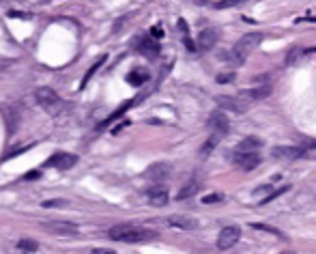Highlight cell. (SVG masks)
I'll return each mask as SVG.
<instances>
[{
	"mask_svg": "<svg viewBox=\"0 0 316 254\" xmlns=\"http://www.w3.org/2000/svg\"><path fill=\"white\" fill-rule=\"evenodd\" d=\"M108 237L123 243H144V241L155 239L157 233L144 226H136V224H116L108 231Z\"/></svg>",
	"mask_w": 316,
	"mask_h": 254,
	"instance_id": "6da1fadb",
	"label": "cell"
},
{
	"mask_svg": "<svg viewBox=\"0 0 316 254\" xmlns=\"http://www.w3.org/2000/svg\"><path fill=\"white\" fill-rule=\"evenodd\" d=\"M261 43H263V35L261 33H245V37H241L239 41L234 43L232 52H230V58L239 65V62L245 60Z\"/></svg>",
	"mask_w": 316,
	"mask_h": 254,
	"instance_id": "7a4b0ae2",
	"label": "cell"
},
{
	"mask_svg": "<svg viewBox=\"0 0 316 254\" xmlns=\"http://www.w3.org/2000/svg\"><path fill=\"white\" fill-rule=\"evenodd\" d=\"M37 101H39V106H41L47 114H52V116H58L62 112V99L56 95L54 89H50V86H41V89H37Z\"/></svg>",
	"mask_w": 316,
	"mask_h": 254,
	"instance_id": "3957f363",
	"label": "cell"
},
{
	"mask_svg": "<svg viewBox=\"0 0 316 254\" xmlns=\"http://www.w3.org/2000/svg\"><path fill=\"white\" fill-rule=\"evenodd\" d=\"M232 162L239 166L241 170H254L258 164H261V155L256 151H234L232 153Z\"/></svg>",
	"mask_w": 316,
	"mask_h": 254,
	"instance_id": "277c9868",
	"label": "cell"
},
{
	"mask_svg": "<svg viewBox=\"0 0 316 254\" xmlns=\"http://www.w3.org/2000/svg\"><path fill=\"white\" fill-rule=\"evenodd\" d=\"M76 164H78V155H74V153H62V151H58V153H54L50 160L45 162V168L69 170V168H74Z\"/></svg>",
	"mask_w": 316,
	"mask_h": 254,
	"instance_id": "5b68a950",
	"label": "cell"
},
{
	"mask_svg": "<svg viewBox=\"0 0 316 254\" xmlns=\"http://www.w3.org/2000/svg\"><path fill=\"white\" fill-rule=\"evenodd\" d=\"M241 239V228L239 226H224L220 231V237H217V248L220 250H230L234 243H237Z\"/></svg>",
	"mask_w": 316,
	"mask_h": 254,
	"instance_id": "8992f818",
	"label": "cell"
},
{
	"mask_svg": "<svg viewBox=\"0 0 316 254\" xmlns=\"http://www.w3.org/2000/svg\"><path fill=\"white\" fill-rule=\"evenodd\" d=\"M269 93H271V86L269 84H267V86H256V89L241 91L239 93V99L245 101L247 106H252V104H256V101H263L265 97H269Z\"/></svg>",
	"mask_w": 316,
	"mask_h": 254,
	"instance_id": "52a82bcc",
	"label": "cell"
},
{
	"mask_svg": "<svg viewBox=\"0 0 316 254\" xmlns=\"http://www.w3.org/2000/svg\"><path fill=\"white\" fill-rule=\"evenodd\" d=\"M43 228H47V231H52V233H58V235H78L80 233L78 224L65 222V220H50L43 224Z\"/></svg>",
	"mask_w": 316,
	"mask_h": 254,
	"instance_id": "ba28073f",
	"label": "cell"
},
{
	"mask_svg": "<svg viewBox=\"0 0 316 254\" xmlns=\"http://www.w3.org/2000/svg\"><path fill=\"white\" fill-rule=\"evenodd\" d=\"M314 54H316V47H293V50L288 52V56H286V67H295V65H299V62H303L310 56H314Z\"/></svg>",
	"mask_w": 316,
	"mask_h": 254,
	"instance_id": "9c48e42d",
	"label": "cell"
},
{
	"mask_svg": "<svg viewBox=\"0 0 316 254\" xmlns=\"http://www.w3.org/2000/svg\"><path fill=\"white\" fill-rule=\"evenodd\" d=\"M209 127L213 130L217 136H224L226 132L230 130V121H228V116H226L224 112H211V116H209Z\"/></svg>",
	"mask_w": 316,
	"mask_h": 254,
	"instance_id": "30bf717a",
	"label": "cell"
},
{
	"mask_svg": "<svg viewBox=\"0 0 316 254\" xmlns=\"http://www.w3.org/2000/svg\"><path fill=\"white\" fill-rule=\"evenodd\" d=\"M147 198H149V203L153 205V207H164V205L168 203V187L164 185H155V187H151L149 192H147Z\"/></svg>",
	"mask_w": 316,
	"mask_h": 254,
	"instance_id": "8fae6325",
	"label": "cell"
},
{
	"mask_svg": "<svg viewBox=\"0 0 316 254\" xmlns=\"http://www.w3.org/2000/svg\"><path fill=\"white\" fill-rule=\"evenodd\" d=\"M217 39H220V33H217L215 28L200 30V35H198V47H200V50H211V47H215Z\"/></svg>",
	"mask_w": 316,
	"mask_h": 254,
	"instance_id": "7c38bea8",
	"label": "cell"
},
{
	"mask_svg": "<svg viewBox=\"0 0 316 254\" xmlns=\"http://www.w3.org/2000/svg\"><path fill=\"white\" fill-rule=\"evenodd\" d=\"M138 50H140L144 56L155 58L159 54V43L153 37H142V39H138Z\"/></svg>",
	"mask_w": 316,
	"mask_h": 254,
	"instance_id": "4fadbf2b",
	"label": "cell"
},
{
	"mask_svg": "<svg viewBox=\"0 0 316 254\" xmlns=\"http://www.w3.org/2000/svg\"><path fill=\"white\" fill-rule=\"evenodd\" d=\"M273 155L280 157V160H297V157H303V149L301 147H275Z\"/></svg>",
	"mask_w": 316,
	"mask_h": 254,
	"instance_id": "5bb4252c",
	"label": "cell"
},
{
	"mask_svg": "<svg viewBox=\"0 0 316 254\" xmlns=\"http://www.w3.org/2000/svg\"><path fill=\"white\" fill-rule=\"evenodd\" d=\"M217 104H220L222 108H228L232 110V112H243V110H247L249 106L245 104V101L239 99V95H234V97H217Z\"/></svg>",
	"mask_w": 316,
	"mask_h": 254,
	"instance_id": "9a60e30c",
	"label": "cell"
},
{
	"mask_svg": "<svg viewBox=\"0 0 316 254\" xmlns=\"http://www.w3.org/2000/svg\"><path fill=\"white\" fill-rule=\"evenodd\" d=\"M168 224L176 226V228H185V231H192V228L198 226V222H196V218H192V216H170Z\"/></svg>",
	"mask_w": 316,
	"mask_h": 254,
	"instance_id": "2e32d148",
	"label": "cell"
},
{
	"mask_svg": "<svg viewBox=\"0 0 316 254\" xmlns=\"http://www.w3.org/2000/svg\"><path fill=\"white\" fill-rule=\"evenodd\" d=\"M147 177L153 179V181H164L170 177V164H153L151 168L147 170Z\"/></svg>",
	"mask_w": 316,
	"mask_h": 254,
	"instance_id": "e0dca14e",
	"label": "cell"
},
{
	"mask_svg": "<svg viewBox=\"0 0 316 254\" xmlns=\"http://www.w3.org/2000/svg\"><path fill=\"white\" fill-rule=\"evenodd\" d=\"M200 189V181L198 179H192V181H187V183L183 185V189L179 194H176V198H179V201H185V198H189V196H194Z\"/></svg>",
	"mask_w": 316,
	"mask_h": 254,
	"instance_id": "ac0fdd59",
	"label": "cell"
},
{
	"mask_svg": "<svg viewBox=\"0 0 316 254\" xmlns=\"http://www.w3.org/2000/svg\"><path fill=\"white\" fill-rule=\"evenodd\" d=\"M149 80V71L147 69H134L132 74H127V82L134 86H140Z\"/></svg>",
	"mask_w": 316,
	"mask_h": 254,
	"instance_id": "d6986e66",
	"label": "cell"
},
{
	"mask_svg": "<svg viewBox=\"0 0 316 254\" xmlns=\"http://www.w3.org/2000/svg\"><path fill=\"white\" fill-rule=\"evenodd\" d=\"M261 138H256V136H249V138H245L241 142V145L237 147V151H258L261 149Z\"/></svg>",
	"mask_w": 316,
	"mask_h": 254,
	"instance_id": "ffe728a7",
	"label": "cell"
},
{
	"mask_svg": "<svg viewBox=\"0 0 316 254\" xmlns=\"http://www.w3.org/2000/svg\"><path fill=\"white\" fill-rule=\"evenodd\" d=\"M220 138H222V136H217V134H213V136H211V138H209V140L205 142V145H202L200 153H202V155H207L209 151H213V149L217 147V142H220Z\"/></svg>",
	"mask_w": 316,
	"mask_h": 254,
	"instance_id": "44dd1931",
	"label": "cell"
},
{
	"mask_svg": "<svg viewBox=\"0 0 316 254\" xmlns=\"http://www.w3.org/2000/svg\"><path fill=\"white\" fill-rule=\"evenodd\" d=\"M18 250L20 252H35L37 250V243L30 241V239H20L18 241Z\"/></svg>",
	"mask_w": 316,
	"mask_h": 254,
	"instance_id": "7402d4cb",
	"label": "cell"
},
{
	"mask_svg": "<svg viewBox=\"0 0 316 254\" xmlns=\"http://www.w3.org/2000/svg\"><path fill=\"white\" fill-rule=\"evenodd\" d=\"M103 62H105V56H99V60H95V62H93V67H91V69H88V74L84 76V80H82V86H86V82H88V78H91V76L95 74V71H97V69H99V67L103 65Z\"/></svg>",
	"mask_w": 316,
	"mask_h": 254,
	"instance_id": "603a6c76",
	"label": "cell"
},
{
	"mask_svg": "<svg viewBox=\"0 0 316 254\" xmlns=\"http://www.w3.org/2000/svg\"><path fill=\"white\" fill-rule=\"evenodd\" d=\"M41 205L45 209H52V207H65V205H69V203L62 201V198H54V201H43Z\"/></svg>",
	"mask_w": 316,
	"mask_h": 254,
	"instance_id": "cb8c5ba5",
	"label": "cell"
},
{
	"mask_svg": "<svg viewBox=\"0 0 316 254\" xmlns=\"http://www.w3.org/2000/svg\"><path fill=\"white\" fill-rule=\"evenodd\" d=\"M237 0H222V3H211L213 9H230V7H237Z\"/></svg>",
	"mask_w": 316,
	"mask_h": 254,
	"instance_id": "d4e9b609",
	"label": "cell"
},
{
	"mask_svg": "<svg viewBox=\"0 0 316 254\" xmlns=\"http://www.w3.org/2000/svg\"><path fill=\"white\" fill-rule=\"evenodd\" d=\"M252 228H256V231H267V233H273V235H278V237H284L278 228H271V226H265V224H252Z\"/></svg>",
	"mask_w": 316,
	"mask_h": 254,
	"instance_id": "484cf974",
	"label": "cell"
},
{
	"mask_svg": "<svg viewBox=\"0 0 316 254\" xmlns=\"http://www.w3.org/2000/svg\"><path fill=\"white\" fill-rule=\"evenodd\" d=\"M232 80H234V71H228V74H220V76H217V82H220V84H228Z\"/></svg>",
	"mask_w": 316,
	"mask_h": 254,
	"instance_id": "4316f807",
	"label": "cell"
},
{
	"mask_svg": "<svg viewBox=\"0 0 316 254\" xmlns=\"http://www.w3.org/2000/svg\"><path fill=\"white\" fill-rule=\"evenodd\" d=\"M217 201H222V196L220 194H211V196H205L202 198V203L209 205V203H217Z\"/></svg>",
	"mask_w": 316,
	"mask_h": 254,
	"instance_id": "83f0119b",
	"label": "cell"
},
{
	"mask_svg": "<svg viewBox=\"0 0 316 254\" xmlns=\"http://www.w3.org/2000/svg\"><path fill=\"white\" fill-rule=\"evenodd\" d=\"M151 37H153V39H161V37H164V33H161V26L153 28V30H151Z\"/></svg>",
	"mask_w": 316,
	"mask_h": 254,
	"instance_id": "f1b7e54d",
	"label": "cell"
},
{
	"mask_svg": "<svg viewBox=\"0 0 316 254\" xmlns=\"http://www.w3.org/2000/svg\"><path fill=\"white\" fill-rule=\"evenodd\" d=\"M93 254H116V252H112V250H105V248H95Z\"/></svg>",
	"mask_w": 316,
	"mask_h": 254,
	"instance_id": "f546056e",
	"label": "cell"
},
{
	"mask_svg": "<svg viewBox=\"0 0 316 254\" xmlns=\"http://www.w3.org/2000/svg\"><path fill=\"white\" fill-rule=\"evenodd\" d=\"M284 254H290V252H284Z\"/></svg>",
	"mask_w": 316,
	"mask_h": 254,
	"instance_id": "4dcf8cb0",
	"label": "cell"
}]
</instances>
